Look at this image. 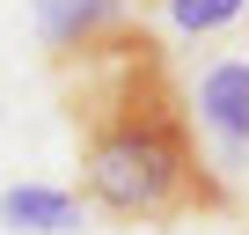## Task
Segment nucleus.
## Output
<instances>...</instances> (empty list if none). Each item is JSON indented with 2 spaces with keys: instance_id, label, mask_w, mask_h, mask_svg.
Wrapping results in <instances>:
<instances>
[{
  "instance_id": "nucleus-3",
  "label": "nucleus",
  "mask_w": 249,
  "mask_h": 235,
  "mask_svg": "<svg viewBox=\"0 0 249 235\" xmlns=\"http://www.w3.org/2000/svg\"><path fill=\"white\" fill-rule=\"evenodd\" d=\"M30 15H37V44H44L52 59H66V52H81V44L124 30L140 8H132V0H30Z\"/></svg>"
},
{
  "instance_id": "nucleus-4",
  "label": "nucleus",
  "mask_w": 249,
  "mask_h": 235,
  "mask_svg": "<svg viewBox=\"0 0 249 235\" xmlns=\"http://www.w3.org/2000/svg\"><path fill=\"white\" fill-rule=\"evenodd\" d=\"M0 228H8V235H73L81 228V191L8 184V191H0Z\"/></svg>"
},
{
  "instance_id": "nucleus-5",
  "label": "nucleus",
  "mask_w": 249,
  "mask_h": 235,
  "mask_svg": "<svg viewBox=\"0 0 249 235\" xmlns=\"http://www.w3.org/2000/svg\"><path fill=\"white\" fill-rule=\"evenodd\" d=\"M242 8L249 0H161V15H169L176 37H220V30L242 22Z\"/></svg>"
},
{
  "instance_id": "nucleus-1",
  "label": "nucleus",
  "mask_w": 249,
  "mask_h": 235,
  "mask_svg": "<svg viewBox=\"0 0 249 235\" xmlns=\"http://www.w3.org/2000/svg\"><path fill=\"white\" fill-rule=\"evenodd\" d=\"M52 74L81 155V206L154 228L191 213H227V184L220 162H205L198 147L191 96L176 88V66L140 15L52 59Z\"/></svg>"
},
{
  "instance_id": "nucleus-2",
  "label": "nucleus",
  "mask_w": 249,
  "mask_h": 235,
  "mask_svg": "<svg viewBox=\"0 0 249 235\" xmlns=\"http://www.w3.org/2000/svg\"><path fill=\"white\" fill-rule=\"evenodd\" d=\"M191 118H198V133L213 140L220 169H242L249 162V59H213L198 74Z\"/></svg>"
}]
</instances>
